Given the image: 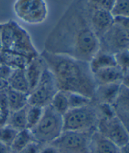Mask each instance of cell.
I'll use <instances>...</instances> for the list:
<instances>
[{
  "mask_svg": "<svg viewBox=\"0 0 129 153\" xmlns=\"http://www.w3.org/2000/svg\"><path fill=\"white\" fill-rule=\"evenodd\" d=\"M96 130L119 148L129 141L128 134L116 115L111 118H100Z\"/></svg>",
  "mask_w": 129,
  "mask_h": 153,
  "instance_id": "30bf717a",
  "label": "cell"
},
{
  "mask_svg": "<svg viewBox=\"0 0 129 153\" xmlns=\"http://www.w3.org/2000/svg\"><path fill=\"white\" fill-rule=\"evenodd\" d=\"M129 48V35L126 30L117 23L99 38V50L115 55L122 50Z\"/></svg>",
  "mask_w": 129,
  "mask_h": 153,
  "instance_id": "9c48e42d",
  "label": "cell"
},
{
  "mask_svg": "<svg viewBox=\"0 0 129 153\" xmlns=\"http://www.w3.org/2000/svg\"><path fill=\"white\" fill-rule=\"evenodd\" d=\"M0 112H1V111H0Z\"/></svg>",
  "mask_w": 129,
  "mask_h": 153,
  "instance_id": "b9f144b4",
  "label": "cell"
},
{
  "mask_svg": "<svg viewBox=\"0 0 129 153\" xmlns=\"http://www.w3.org/2000/svg\"><path fill=\"white\" fill-rule=\"evenodd\" d=\"M58 91L55 78L47 67L39 83L29 93L28 105L45 108L50 105L53 97Z\"/></svg>",
  "mask_w": 129,
  "mask_h": 153,
  "instance_id": "ba28073f",
  "label": "cell"
},
{
  "mask_svg": "<svg viewBox=\"0 0 129 153\" xmlns=\"http://www.w3.org/2000/svg\"><path fill=\"white\" fill-rule=\"evenodd\" d=\"M8 106L10 113L24 108L28 105L29 94L20 92L10 87L7 89Z\"/></svg>",
  "mask_w": 129,
  "mask_h": 153,
  "instance_id": "ac0fdd59",
  "label": "cell"
},
{
  "mask_svg": "<svg viewBox=\"0 0 129 153\" xmlns=\"http://www.w3.org/2000/svg\"><path fill=\"white\" fill-rule=\"evenodd\" d=\"M114 110L116 112V115L120 120L121 123L124 126V129L126 130L127 133L129 135V111L116 108H114Z\"/></svg>",
  "mask_w": 129,
  "mask_h": 153,
  "instance_id": "f546056e",
  "label": "cell"
},
{
  "mask_svg": "<svg viewBox=\"0 0 129 153\" xmlns=\"http://www.w3.org/2000/svg\"><path fill=\"white\" fill-rule=\"evenodd\" d=\"M35 142L41 145L50 144L63 132V116L52 106H46L41 119L32 130Z\"/></svg>",
  "mask_w": 129,
  "mask_h": 153,
  "instance_id": "277c9868",
  "label": "cell"
},
{
  "mask_svg": "<svg viewBox=\"0 0 129 153\" xmlns=\"http://www.w3.org/2000/svg\"><path fill=\"white\" fill-rule=\"evenodd\" d=\"M33 142H35V140L31 130L27 128L19 131L10 146L11 152L12 153H20L24 148Z\"/></svg>",
  "mask_w": 129,
  "mask_h": 153,
  "instance_id": "ffe728a7",
  "label": "cell"
},
{
  "mask_svg": "<svg viewBox=\"0 0 129 153\" xmlns=\"http://www.w3.org/2000/svg\"><path fill=\"white\" fill-rule=\"evenodd\" d=\"M116 65L117 64H116V58L113 54L105 53L100 50L98 51L96 54L89 61L90 71L93 74L97 73L101 69Z\"/></svg>",
  "mask_w": 129,
  "mask_h": 153,
  "instance_id": "2e32d148",
  "label": "cell"
},
{
  "mask_svg": "<svg viewBox=\"0 0 129 153\" xmlns=\"http://www.w3.org/2000/svg\"><path fill=\"white\" fill-rule=\"evenodd\" d=\"M86 14L91 29L99 39L115 23L111 11L90 5L86 2Z\"/></svg>",
  "mask_w": 129,
  "mask_h": 153,
  "instance_id": "8fae6325",
  "label": "cell"
},
{
  "mask_svg": "<svg viewBox=\"0 0 129 153\" xmlns=\"http://www.w3.org/2000/svg\"><path fill=\"white\" fill-rule=\"evenodd\" d=\"M121 82L111 84L98 85L95 88V94L92 98L95 104H110L113 105L118 97Z\"/></svg>",
  "mask_w": 129,
  "mask_h": 153,
  "instance_id": "7c38bea8",
  "label": "cell"
},
{
  "mask_svg": "<svg viewBox=\"0 0 129 153\" xmlns=\"http://www.w3.org/2000/svg\"><path fill=\"white\" fill-rule=\"evenodd\" d=\"M111 12L114 17H129V0H116Z\"/></svg>",
  "mask_w": 129,
  "mask_h": 153,
  "instance_id": "4316f807",
  "label": "cell"
},
{
  "mask_svg": "<svg viewBox=\"0 0 129 153\" xmlns=\"http://www.w3.org/2000/svg\"><path fill=\"white\" fill-rule=\"evenodd\" d=\"M121 84L124 85L125 87L128 88L129 89V72L124 74V76H123V79H122Z\"/></svg>",
  "mask_w": 129,
  "mask_h": 153,
  "instance_id": "8d00e7d4",
  "label": "cell"
},
{
  "mask_svg": "<svg viewBox=\"0 0 129 153\" xmlns=\"http://www.w3.org/2000/svg\"><path fill=\"white\" fill-rule=\"evenodd\" d=\"M120 153H129V141L120 147Z\"/></svg>",
  "mask_w": 129,
  "mask_h": 153,
  "instance_id": "ab89813d",
  "label": "cell"
},
{
  "mask_svg": "<svg viewBox=\"0 0 129 153\" xmlns=\"http://www.w3.org/2000/svg\"><path fill=\"white\" fill-rule=\"evenodd\" d=\"M116 64L124 74L129 72V48L122 50L115 54Z\"/></svg>",
  "mask_w": 129,
  "mask_h": 153,
  "instance_id": "83f0119b",
  "label": "cell"
},
{
  "mask_svg": "<svg viewBox=\"0 0 129 153\" xmlns=\"http://www.w3.org/2000/svg\"><path fill=\"white\" fill-rule=\"evenodd\" d=\"M18 132L17 130L6 124L5 126L0 127V142L6 145L11 146Z\"/></svg>",
  "mask_w": 129,
  "mask_h": 153,
  "instance_id": "484cf974",
  "label": "cell"
},
{
  "mask_svg": "<svg viewBox=\"0 0 129 153\" xmlns=\"http://www.w3.org/2000/svg\"><path fill=\"white\" fill-rule=\"evenodd\" d=\"M7 89L0 90V111L2 114L8 116L10 114V111H9V106H8Z\"/></svg>",
  "mask_w": 129,
  "mask_h": 153,
  "instance_id": "4dcf8cb0",
  "label": "cell"
},
{
  "mask_svg": "<svg viewBox=\"0 0 129 153\" xmlns=\"http://www.w3.org/2000/svg\"><path fill=\"white\" fill-rule=\"evenodd\" d=\"M115 23L120 24L129 35V17H115Z\"/></svg>",
  "mask_w": 129,
  "mask_h": 153,
  "instance_id": "836d02e7",
  "label": "cell"
},
{
  "mask_svg": "<svg viewBox=\"0 0 129 153\" xmlns=\"http://www.w3.org/2000/svg\"><path fill=\"white\" fill-rule=\"evenodd\" d=\"M1 41L3 50L11 51L29 59L40 55L28 31L14 20L2 24Z\"/></svg>",
  "mask_w": 129,
  "mask_h": 153,
  "instance_id": "3957f363",
  "label": "cell"
},
{
  "mask_svg": "<svg viewBox=\"0 0 129 153\" xmlns=\"http://www.w3.org/2000/svg\"><path fill=\"white\" fill-rule=\"evenodd\" d=\"M90 153H120V148L95 130L90 140Z\"/></svg>",
  "mask_w": 129,
  "mask_h": 153,
  "instance_id": "5bb4252c",
  "label": "cell"
},
{
  "mask_svg": "<svg viewBox=\"0 0 129 153\" xmlns=\"http://www.w3.org/2000/svg\"><path fill=\"white\" fill-rule=\"evenodd\" d=\"M13 11L19 19L32 25L43 24L48 15L45 0H16Z\"/></svg>",
  "mask_w": 129,
  "mask_h": 153,
  "instance_id": "8992f818",
  "label": "cell"
},
{
  "mask_svg": "<svg viewBox=\"0 0 129 153\" xmlns=\"http://www.w3.org/2000/svg\"><path fill=\"white\" fill-rule=\"evenodd\" d=\"M7 118L8 116H7V115L0 112V127H3V126H5L6 124H7Z\"/></svg>",
  "mask_w": 129,
  "mask_h": 153,
  "instance_id": "74e56055",
  "label": "cell"
},
{
  "mask_svg": "<svg viewBox=\"0 0 129 153\" xmlns=\"http://www.w3.org/2000/svg\"><path fill=\"white\" fill-rule=\"evenodd\" d=\"M14 69L9 66L6 65H3V64H0V76L7 81L8 78L10 77V76L12 74Z\"/></svg>",
  "mask_w": 129,
  "mask_h": 153,
  "instance_id": "1f68e13d",
  "label": "cell"
},
{
  "mask_svg": "<svg viewBox=\"0 0 129 153\" xmlns=\"http://www.w3.org/2000/svg\"><path fill=\"white\" fill-rule=\"evenodd\" d=\"M67 96H68L69 110L83 107L92 102V98H89L86 95L78 94V93L67 92Z\"/></svg>",
  "mask_w": 129,
  "mask_h": 153,
  "instance_id": "cb8c5ba5",
  "label": "cell"
},
{
  "mask_svg": "<svg viewBox=\"0 0 129 153\" xmlns=\"http://www.w3.org/2000/svg\"><path fill=\"white\" fill-rule=\"evenodd\" d=\"M114 108L129 111V89L121 84L118 97L112 105Z\"/></svg>",
  "mask_w": 129,
  "mask_h": 153,
  "instance_id": "d4e9b609",
  "label": "cell"
},
{
  "mask_svg": "<svg viewBox=\"0 0 129 153\" xmlns=\"http://www.w3.org/2000/svg\"><path fill=\"white\" fill-rule=\"evenodd\" d=\"M44 112V108L37 106H28L27 111V128L32 130L41 119Z\"/></svg>",
  "mask_w": 129,
  "mask_h": 153,
  "instance_id": "603a6c76",
  "label": "cell"
},
{
  "mask_svg": "<svg viewBox=\"0 0 129 153\" xmlns=\"http://www.w3.org/2000/svg\"><path fill=\"white\" fill-rule=\"evenodd\" d=\"M124 75V73L118 65L101 69L93 74L96 85L121 82Z\"/></svg>",
  "mask_w": 129,
  "mask_h": 153,
  "instance_id": "9a60e30c",
  "label": "cell"
},
{
  "mask_svg": "<svg viewBox=\"0 0 129 153\" xmlns=\"http://www.w3.org/2000/svg\"><path fill=\"white\" fill-rule=\"evenodd\" d=\"M2 24H0V52L3 50V46H2V41H1V28H2Z\"/></svg>",
  "mask_w": 129,
  "mask_h": 153,
  "instance_id": "60d3db41",
  "label": "cell"
},
{
  "mask_svg": "<svg viewBox=\"0 0 129 153\" xmlns=\"http://www.w3.org/2000/svg\"><path fill=\"white\" fill-rule=\"evenodd\" d=\"M8 87L13 90H18L20 92L29 94V85L24 69H14L12 74L7 80Z\"/></svg>",
  "mask_w": 129,
  "mask_h": 153,
  "instance_id": "d6986e66",
  "label": "cell"
},
{
  "mask_svg": "<svg viewBox=\"0 0 129 153\" xmlns=\"http://www.w3.org/2000/svg\"><path fill=\"white\" fill-rule=\"evenodd\" d=\"M50 106L62 116L65 115L69 110L67 92L59 90L53 97Z\"/></svg>",
  "mask_w": 129,
  "mask_h": 153,
  "instance_id": "7402d4cb",
  "label": "cell"
},
{
  "mask_svg": "<svg viewBox=\"0 0 129 153\" xmlns=\"http://www.w3.org/2000/svg\"><path fill=\"white\" fill-rule=\"evenodd\" d=\"M40 55L45 60L48 69L53 74L58 90L68 93H78L93 98L96 83L90 71L89 62L45 50Z\"/></svg>",
  "mask_w": 129,
  "mask_h": 153,
  "instance_id": "7a4b0ae2",
  "label": "cell"
},
{
  "mask_svg": "<svg viewBox=\"0 0 129 153\" xmlns=\"http://www.w3.org/2000/svg\"><path fill=\"white\" fill-rule=\"evenodd\" d=\"M95 131H63L50 144L54 146L59 153H90V140Z\"/></svg>",
  "mask_w": 129,
  "mask_h": 153,
  "instance_id": "52a82bcc",
  "label": "cell"
},
{
  "mask_svg": "<svg viewBox=\"0 0 129 153\" xmlns=\"http://www.w3.org/2000/svg\"><path fill=\"white\" fill-rule=\"evenodd\" d=\"M42 145L37 142L32 143L27 148H25L20 153H40Z\"/></svg>",
  "mask_w": 129,
  "mask_h": 153,
  "instance_id": "d6a6232c",
  "label": "cell"
},
{
  "mask_svg": "<svg viewBox=\"0 0 129 153\" xmlns=\"http://www.w3.org/2000/svg\"><path fill=\"white\" fill-rule=\"evenodd\" d=\"M7 87H8L7 81L5 79H3V78H2V77L0 76V90H5V89H7Z\"/></svg>",
  "mask_w": 129,
  "mask_h": 153,
  "instance_id": "f35d334b",
  "label": "cell"
},
{
  "mask_svg": "<svg viewBox=\"0 0 129 153\" xmlns=\"http://www.w3.org/2000/svg\"><path fill=\"white\" fill-rule=\"evenodd\" d=\"M40 153H59V152L52 144H46V145H42Z\"/></svg>",
  "mask_w": 129,
  "mask_h": 153,
  "instance_id": "e575fe53",
  "label": "cell"
},
{
  "mask_svg": "<svg viewBox=\"0 0 129 153\" xmlns=\"http://www.w3.org/2000/svg\"><path fill=\"white\" fill-rule=\"evenodd\" d=\"M99 114L97 104L92 102L83 107L70 109L63 115V131H87L96 130Z\"/></svg>",
  "mask_w": 129,
  "mask_h": 153,
  "instance_id": "5b68a950",
  "label": "cell"
},
{
  "mask_svg": "<svg viewBox=\"0 0 129 153\" xmlns=\"http://www.w3.org/2000/svg\"><path fill=\"white\" fill-rule=\"evenodd\" d=\"M46 68H47L46 63L40 55V53L39 56L33 57L28 61L26 68L24 69V71H25V75L28 82L30 92L39 83L40 80Z\"/></svg>",
  "mask_w": 129,
  "mask_h": 153,
  "instance_id": "4fadbf2b",
  "label": "cell"
},
{
  "mask_svg": "<svg viewBox=\"0 0 129 153\" xmlns=\"http://www.w3.org/2000/svg\"><path fill=\"white\" fill-rule=\"evenodd\" d=\"M28 106L20 109L19 111H13L9 114L7 121V125L13 127L14 129L17 130L18 131L22 130L27 129V111Z\"/></svg>",
  "mask_w": 129,
  "mask_h": 153,
  "instance_id": "44dd1931",
  "label": "cell"
},
{
  "mask_svg": "<svg viewBox=\"0 0 129 153\" xmlns=\"http://www.w3.org/2000/svg\"><path fill=\"white\" fill-rule=\"evenodd\" d=\"M44 50L89 61L99 50V39L91 29L86 14V0L69 7L45 41Z\"/></svg>",
  "mask_w": 129,
  "mask_h": 153,
  "instance_id": "6da1fadb",
  "label": "cell"
},
{
  "mask_svg": "<svg viewBox=\"0 0 129 153\" xmlns=\"http://www.w3.org/2000/svg\"><path fill=\"white\" fill-rule=\"evenodd\" d=\"M0 153H12L11 147L0 142Z\"/></svg>",
  "mask_w": 129,
  "mask_h": 153,
  "instance_id": "d590c367",
  "label": "cell"
},
{
  "mask_svg": "<svg viewBox=\"0 0 129 153\" xmlns=\"http://www.w3.org/2000/svg\"><path fill=\"white\" fill-rule=\"evenodd\" d=\"M116 1V0H86V2L90 5L103 8L109 11H111Z\"/></svg>",
  "mask_w": 129,
  "mask_h": 153,
  "instance_id": "f1b7e54d",
  "label": "cell"
},
{
  "mask_svg": "<svg viewBox=\"0 0 129 153\" xmlns=\"http://www.w3.org/2000/svg\"><path fill=\"white\" fill-rule=\"evenodd\" d=\"M31 59L11 51L2 50L0 52V64H3L12 69L26 68L27 65Z\"/></svg>",
  "mask_w": 129,
  "mask_h": 153,
  "instance_id": "e0dca14e",
  "label": "cell"
}]
</instances>
